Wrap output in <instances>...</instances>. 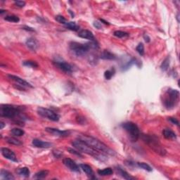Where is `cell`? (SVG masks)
Listing matches in <instances>:
<instances>
[{"label":"cell","mask_w":180,"mask_h":180,"mask_svg":"<svg viewBox=\"0 0 180 180\" xmlns=\"http://www.w3.org/2000/svg\"><path fill=\"white\" fill-rule=\"evenodd\" d=\"M98 175H99L100 176H110V175H113V169L111 168H104L103 170H98L97 171Z\"/></svg>","instance_id":"7402d4cb"},{"label":"cell","mask_w":180,"mask_h":180,"mask_svg":"<svg viewBox=\"0 0 180 180\" xmlns=\"http://www.w3.org/2000/svg\"><path fill=\"white\" fill-rule=\"evenodd\" d=\"M115 170H116V172H117L118 175H120L121 177L124 178V179H127V180H131V179H134L133 177H132L131 175H129L128 173H127L125 170H124L123 169L121 168L120 167H117V168H115Z\"/></svg>","instance_id":"e0dca14e"},{"label":"cell","mask_w":180,"mask_h":180,"mask_svg":"<svg viewBox=\"0 0 180 180\" xmlns=\"http://www.w3.org/2000/svg\"><path fill=\"white\" fill-rule=\"evenodd\" d=\"M8 77L12 80L16 82L18 85L22 86L23 87H30V88H33V86L31 84L28 82L27 81L24 80L23 79L20 78V77H18L16 75H8Z\"/></svg>","instance_id":"4fadbf2b"},{"label":"cell","mask_w":180,"mask_h":180,"mask_svg":"<svg viewBox=\"0 0 180 180\" xmlns=\"http://www.w3.org/2000/svg\"><path fill=\"white\" fill-rule=\"evenodd\" d=\"M37 113L40 116L48 118L49 120L54 121V122H57L60 119L59 115L54 112L53 111L50 109H47V108L43 107H39L37 110Z\"/></svg>","instance_id":"ba28073f"},{"label":"cell","mask_w":180,"mask_h":180,"mask_svg":"<svg viewBox=\"0 0 180 180\" xmlns=\"http://www.w3.org/2000/svg\"><path fill=\"white\" fill-rule=\"evenodd\" d=\"M63 162L65 166L69 169L70 170H71V171L75 172V173H79L80 172L79 166H78L77 163L74 160H72V159L67 158L63 159Z\"/></svg>","instance_id":"7c38bea8"},{"label":"cell","mask_w":180,"mask_h":180,"mask_svg":"<svg viewBox=\"0 0 180 180\" xmlns=\"http://www.w3.org/2000/svg\"><path fill=\"white\" fill-rule=\"evenodd\" d=\"M137 166L139 168H141V169H144V170H146L148 172H151L153 170V169L149 165H148L146 162H137Z\"/></svg>","instance_id":"f546056e"},{"label":"cell","mask_w":180,"mask_h":180,"mask_svg":"<svg viewBox=\"0 0 180 180\" xmlns=\"http://www.w3.org/2000/svg\"><path fill=\"white\" fill-rule=\"evenodd\" d=\"M70 50L73 52L76 56L81 57L84 56L90 52V49H92L90 43L82 44L77 42H71L69 44Z\"/></svg>","instance_id":"8992f818"},{"label":"cell","mask_w":180,"mask_h":180,"mask_svg":"<svg viewBox=\"0 0 180 180\" xmlns=\"http://www.w3.org/2000/svg\"><path fill=\"white\" fill-rule=\"evenodd\" d=\"M179 101V91L169 88L162 96V104L168 110L173 109L177 106Z\"/></svg>","instance_id":"277c9868"},{"label":"cell","mask_w":180,"mask_h":180,"mask_svg":"<svg viewBox=\"0 0 180 180\" xmlns=\"http://www.w3.org/2000/svg\"><path fill=\"white\" fill-rule=\"evenodd\" d=\"M80 168L82 169V170L86 173L88 176H90L91 178H94V173H93V170L92 169L89 165L87 164H81L79 165Z\"/></svg>","instance_id":"44dd1931"},{"label":"cell","mask_w":180,"mask_h":180,"mask_svg":"<svg viewBox=\"0 0 180 180\" xmlns=\"http://www.w3.org/2000/svg\"><path fill=\"white\" fill-rule=\"evenodd\" d=\"M23 65L25 66L30 67V68H37L38 64L37 62L33 61V60H25L23 62Z\"/></svg>","instance_id":"1f68e13d"},{"label":"cell","mask_w":180,"mask_h":180,"mask_svg":"<svg viewBox=\"0 0 180 180\" xmlns=\"http://www.w3.org/2000/svg\"><path fill=\"white\" fill-rule=\"evenodd\" d=\"M6 142L9 143V144L12 145H15V146H20V145L23 144V143L20 141V140L17 139L14 137H6Z\"/></svg>","instance_id":"484cf974"},{"label":"cell","mask_w":180,"mask_h":180,"mask_svg":"<svg viewBox=\"0 0 180 180\" xmlns=\"http://www.w3.org/2000/svg\"><path fill=\"white\" fill-rule=\"evenodd\" d=\"M24 106H14L10 104H1L0 106L1 117L12 119L16 117L23 118L22 113L24 111Z\"/></svg>","instance_id":"3957f363"},{"label":"cell","mask_w":180,"mask_h":180,"mask_svg":"<svg viewBox=\"0 0 180 180\" xmlns=\"http://www.w3.org/2000/svg\"><path fill=\"white\" fill-rule=\"evenodd\" d=\"M18 174L21 177H28L30 176V170L27 167H23V168H19L17 171Z\"/></svg>","instance_id":"603a6c76"},{"label":"cell","mask_w":180,"mask_h":180,"mask_svg":"<svg viewBox=\"0 0 180 180\" xmlns=\"http://www.w3.org/2000/svg\"><path fill=\"white\" fill-rule=\"evenodd\" d=\"M14 4L19 8H23L25 6V2L23 1H15Z\"/></svg>","instance_id":"f35d334b"},{"label":"cell","mask_w":180,"mask_h":180,"mask_svg":"<svg viewBox=\"0 0 180 180\" xmlns=\"http://www.w3.org/2000/svg\"><path fill=\"white\" fill-rule=\"evenodd\" d=\"M100 58L103 60H115L116 58V56L109 51L104 50L100 54Z\"/></svg>","instance_id":"ac0fdd59"},{"label":"cell","mask_w":180,"mask_h":180,"mask_svg":"<svg viewBox=\"0 0 180 180\" xmlns=\"http://www.w3.org/2000/svg\"><path fill=\"white\" fill-rule=\"evenodd\" d=\"M0 125H1V127H0V129H1V130H2V129L4 127V126H5V124H4L3 122H0Z\"/></svg>","instance_id":"ee69618b"},{"label":"cell","mask_w":180,"mask_h":180,"mask_svg":"<svg viewBox=\"0 0 180 180\" xmlns=\"http://www.w3.org/2000/svg\"><path fill=\"white\" fill-rule=\"evenodd\" d=\"M45 131L54 136L59 137H66L71 134V132L69 130H60L53 127H47L45 128Z\"/></svg>","instance_id":"30bf717a"},{"label":"cell","mask_w":180,"mask_h":180,"mask_svg":"<svg viewBox=\"0 0 180 180\" xmlns=\"http://www.w3.org/2000/svg\"><path fill=\"white\" fill-rule=\"evenodd\" d=\"M53 154L56 158H59L60 156L62 155V153L60 152V151H54Z\"/></svg>","instance_id":"b9f144b4"},{"label":"cell","mask_w":180,"mask_h":180,"mask_svg":"<svg viewBox=\"0 0 180 180\" xmlns=\"http://www.w3.org/2000/svg\"><path fill=\"white\" fill-rule=\"evenodd\" d=\"M100 21H101V22H103V23H104V24H106V25H109V23H108L107 21H106V20H103V19H100Z\"/></svg>","instance_id":"f6af8a7d"},{"label":"cell","mask_w":180,"mask_h":180,"mask_svg":"<svg viewBox=\"0 0 180 180\" xmlns=\"http://www.w3.org/2000/svg\"><path fill=\"white\" fill-rule=\"evenodd\" d=\"M71 144H72L73 147L75 148L79 152L84 153V154L93 156L94 158L98 160H101V161H104L105 160H106V155L107 154L95 150L93 148L89 146L88 144H87L84 141H81V140L78 139L74 140Z\"/></svg>","instance_id":"7a4b0ae2"},{"label":"cell","mask_w":180,"mask_h":180,"mask_svg":"<svg viewBox=\"0 0 180 180\" xmlns=\"http://www.w3.org/2000/svg\"><path fill=\"white\" fill-rule=\"evenodd\" d=\"M115 74V69L114 68H112L111 70H108V71H105L104 73V77L106 78V79H111V77L114 75Z\"/></svg>","instance_id":"d6a6232c"},{"label":"cell","mask_w":180,"mask_h":180,"mask_svg":"<svg viewBox=\"0 0 180 180\" xmlns=\"http://www.w3.org/2000/svg\"><path fill=\"white\" fill-rule=\"evenodd\" d=\"M170 57L168 56L165 60L162 61V63L160 65V68L162 71H167L168 70L169 66H170Z\"/></svg>","instance_id":"4316f807"},{"label":"cell","mask_w":180,"mask_h":180,"mask_svg":"<svg viewBox=\"0 0 180 180\" xmlns=\"http://www.w3.org/2000/svg\"><path fill=\"white\" fill-rule=\"evenodd\" d=\"M77 139L81 140V141H84V143L88 144L89 146H91L92 148H93L95 150L100 151V152L104 153V154H107V155L110 156L115 155V152L113 150L110 149L107 145L103 144V142H101V141H99V140L97 139L96 138L92 137L90 136H87V135L80 134L78 135Z\"/></svg>","instance_id":"6da1fadb"},{"label":"cell","mask_w":180,"mask_h":180,"mask_svg":"<svg viewBox=\"0 0 180 180\" xmlns=\"http://www.w3.org/2000/svg\"><path fill=\"white\" fill-rule=\"evenodd\" d=\"M27 47L32 51H36L39 47V43L35 38L30 37L25 42Z\"/></svg>","instance_id":"2e32d148"},{"label":"cell","mask_w":180,"mask_h":180,"mask_svg":"<svg viewBox=\"0 0 180 180\" xmlns=\"http://www.w3.org/2000/svg\"><path fill=\"white\" fill-rule=\"evenodd\" d=\"M94 26L96 28H97V29H101V28H102V25H101V23L98 21L94 22Z\"/></svg>","instance_id":"ab89813d"},{"label":"cell","mask_w":180,"mask_h":180,"mask_svg":"<svg viewBox=\"0 0 180 180\" xmlns=\"http://www.w3.org/2000/svg\"><path fill=\"white\" fill-rule=\"evenodd\" d=\"M1 153L2 156L8 160H12L13 162H18L16 156L14 154V151L11 150V149H8V148H1Z\"/></svg>","instance_id":"8fae6325"},{"label":"cell","mask_w":180,"mask_h":180,"mask_svg":"<svg viewBox=\"0 0 180 180\" xmlns=\"http://www.w3.org/2000/svg\"><path fill=\"white\" fill-rule=\"evenodd\" d=\"M136 50L141 56L144 55V46L142 43H139L138 44V46L136 48Z\"/></svg>","instance_id":"e575fe53"},{"label":"cell","mask_w":180,"mask_h":180,"mask_svg":"<svg viewBox=\"0 0 180 180\" xmlns=\"http://www.w3.org/2000/svg\"><path fill=\"white\" fill-rule=\"evenodd\" d=\"M67 29L73 30V31H78L79 30V26L76 24L75 22H68L65 25Z\"/></svg>","instance_id":"d4e9b609"},{"label":"cell","mask_w":180,"mask_h":180,"mask_svg":"<svg viewBox=\"0 0 180 180\" xmlns=\"http://www.w3.org/2000/svg\"><path fill=\"white\" fill-rule=\"evenodd\" d=\"M55 19H56V21H58V23H61V24L66 25V23H68V21H67L66 18H65L64 16H60V15L56 16Z\"/></svg>","instance_id":"836d02e7"},{"label":"cell","mask_w":180,"mask_h":180,"mask_svg":"<svg viewBox=\"0 0 180 180\" xmlns=\"http://www.w3.org/2000/svg\"><path fill=\"white\" fill-rule=\"evenodd\" d=\"M22 29L27 30V31H30V32H35V29L34 28H31V27L29 26H27V25H23L22 26Z\"/></svg>","instance_id":"60d3db41"},{"label":"cell","mask_w":180,"mask_h":180,"mask_svg":"<svg viewBox=\"0 0 180 180\" xmlns=\"http://www.w3.org/2000/svg\"><path fill=\"white\" fill-rule=\"evenodd\" d=\"M88 60L90 63H94V64L96 63L97 61H98V60H97V56L95 55V54H90V56H89V58H88Z\"/></svg>","instance_id":"d590c367"},{"label":"cell","mask_w":180,"mask_h":180,"mask_svg":"<svg viewBox=\"0 0 180 180\" xmlns=\"http://www.w3.org/2000/svg\"><path fill=\"white\" fill-rule=\"evenodd\" d=\"M0 178L1 179H8V180H13L15 179L12 173L10 172L7 171V170L1 169L0 171Z\"/></svg>","instance_id":"d6986e66"},{"label":"cell","mask_w":180,"mask_h":180,"mask_svg":"<svg viewBox=\"0 0 180 180\" xmlns=\"http://www.w3.org/2000/svg\"><path fill=\"white\" fill-rule=\"evenodd\" d=\"M68 151H69L71 154H74V155L75 156H79V157H82V155L80 154V152H79V151H76V150H74L73 149H71V148H68Z\"/></svg>","instance_id":"8d00e7d4"},{"label":"cell","mask_w":180,"mask_h":180,"mask_svg":"<svg viewBox=\"0 0 180 180\" xmlns=\"http://www.w3.org/2000/svg\"><path fill=\"white\" fill-rule=\"evenodd\" d=\"M54 65L63 72L66 73H71L73 72V67L71 64H69L64 60H55L53 61Z\"/></svg>","instance_id":"9c48e42d"},{"label":"cell","mask_w":180,"mask_h":180,"mask_svg":"<svg viewBox=\"0 0 180 180\" xmlns=\"http://www.w3.org/2000/svg\"><path fill=\"white\" fill-rule=\"evenodd\" d=\"M144 39L146 42H150V37L147 35H144Z\"/></svg>","instance_id":"7bdbcfd3"},{"label":"cell","mask_w":180,"mask_h":180,"mask_svg":"<svg viewBox=\"0 0 180 180\" xmlns=\"http://www.w3.org/2000/svg\"><path fill=\"white\" fill-rule=\"evenodd\" d=\"M78 36L81 38H83V39H89L90 41H94L95 39L94 34L92 33V32H91L90 30H81L78 32Z\"/></svg>","instance_id":"5bb4252c"},{"label":"cell","mask_w":180,"mask_h":180,"mask_svg":"<svg viewBox=\"0 0 180 180\" xmlns=\"http://www.w3.org/2000/svg\"><path fill=\"white\" fill-rule=\"evenodd\" d=\"M168 120L170 121V122H171L172 124H173V125H177V126H179V121L177 120V119L175 118L169 117L168 118Z\"/></svg>","instance_id":"74e56055"},{"label":"cell","mask_w":180,"mask_h":180,"mask_svg":"<svg viewBox=\"0 0 180 180\" xmlns=\"http://www.w3.org/2000/svg\"><path fill=\"white\" fill-rule=\"evenodd\" d=\"M122 128L127 132L129 137L132 142H135L140 137V130L137 125L132 122H124L121 125Z\"/></svg>","instance_id":"52a82bcc"},{"label":"cell","mask_w":180,"mask_h":180,"mask_svg":"<svg viewBox=\"0 0 180 180\" xmlns=\"http://www.w3.org/2000/svg\"><path fill=\"white\" fill-rule=\"evenodd\" d=\"M4 20L9 22H13V23H18V22H19V20H20V18L17 16L10 15L6 16L5 18H4Z\"/></svg>","instance_id":"4dcf8cb0"},{"label":"cell","mask_w":180,"mask_h":180,"mask_svg":"<svg viewBox=\"0 0 180 180\" xmlns=\"http://www.w3.org/2000/svg\"><path fill=\"white\" fill-rule=\"evenodd\" d=\"M11 132H12V134H14V136H16V137H21L25 134L24 130H21V129H20V128L12 129Z\"/></svg>","instance_id":"f1b7e54d"},{"label":"cell","mask_w":180,"mask_h":180,"mask_svg":"<svg viewBox=\"0 0 180 180\" xmlns=\"http://www.w3.org/2000/svg\"><path fill=\"white\" fill-rule=\"evenodd\" d=\"M162 134H163L164 137L168 139H176L177 135L173 130H170V129H165L162 131Z\"/></svg>","instance_id":"ffe728a7"},{"label":"cell","mask_w":180,"mask_h":180,"mask_svg":"<svg viewBox=\"0 0 180 180\" xmlns=\"http://www.w3.org/2000/svg\"><path fill=\"white\" fill-rule=\"evenodd\" d=\"M141 138H142L143 141L146 144L149 145V147L151 148L156 154H158L159 155L162 156L166 155L167 151H165V149H164L163 146L159 141V139L156 136L149 134H142Z\"/></svg>","instance_id":"5b68a950"},{"label":"cell","mask_w":180,"mask_h":180,"mask_svg":"<svg viewBox=\"0 0 180 180\" xmlns=\"http://www.w3.org/2000/svg\"><path fill=\"white\" fill-rule=\"evenodd\" d=\"M48 175H49L48 170H41V171L38 172V173H37L35 175L34 178L37 179H44L46 177L48 176Z\"/></svg>","instance_id":"cb8c5ba5"},{"label":"cell","mask_w":180,"mask_h":180,"mask_svg":"<svg viewBox=\"0 0 180 180\" xmlns=\"http://www.w3.org/2000/svg\"><path fill=\"white\" fill-rule=\"evenodd\" d=\"M114 36L117 37L118 38H125V37H128L129 33H126V32L124 31H121V30H116L113 33Z\"/></svg>","instance_id":"83f0119b"},{"label":"cell","mask_w":180,"mask_h":180,"mask_svg":"<svg viewBox=\"0 0 180 180\" xmlns=\"http://www.w3.org/2000/svg\"><path fill=\"white\" fill-rule=\"evenodd\" d=\"M32 144L36 148H40V149H48L52 146V144L47 142V141H43L42 140L34 139L32 141Z\"/></svg>","instance_id":"9a60e30c"}]
</instances>
